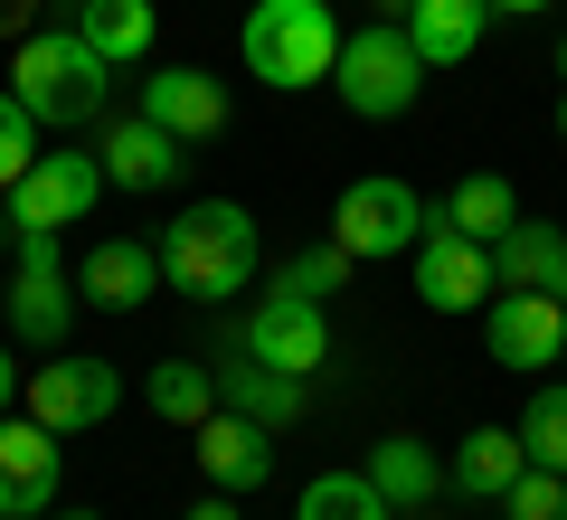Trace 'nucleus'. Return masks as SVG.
I'll list each match as a JSON object with an SVG mask.
<instances>
[{"label": "nucleus", "instance_id": "1", "mask_svg": "<svg viewBox=\"0 0 567 520\" xmlns=\"http://www.w3.org/2000/svg\"><path fill=\"white\" fill-rule=\"evenodd\" d=\"M152 256H162V284L189 303H237L246 284H256V218H246L237 200H199L181 208V218L152 237Z\"/></svg>", "mask_w": 567, "mask_h": 520}, {"label": "nucleus", "instance_id": "2", "mask_svg": "<svg viewBox=\"0 0 567 520\" xmlns=\"http://www.w3.org/2000/svg\"><path fill=\"white\" fill-rule=\"evenodd\" d=\"M237 48L246 77H265L275 95H303V85H331L341 67V20H331V0H256Z\"/></svg>", "mask_w": 567, "mask_h": 520}, {"label": "nucleus", "instance_id": "3", "mask_svg": "<svg viewBox=\"0 0 567 520\" xmlns=\"http://www.w3.org/2000/svg\"><path fill=\"white\" fill-rule=\"evenodd\" d=\"M104 85H114V67H104L76 29H29L20 58H10V95L39 114V133H76V123H95L104 114Z\"/></svg>", "mask_w": 567, "mask_h": 520}, {"label": "nucleus", "instance_id": "4", "mask_svg": "<svg viewBox=\"0 0 567 520\" xmlns=\"http://www.w3.org/2000/svg\"><path fill=\"white\" fill-rule=\"evenodd\" d=\"M331 95L350 104L360 123H398L406 104L425 95V58L398 20H369L360 39H341V67H331Z\"/></svg>", "mask_w": 567, "mask_h": 520}, {"label": "nucleus", "instance_id": "5", "mask_svg": "<svg viewBox=\"0 0 567 520\" xmlns=\"http://www.w3.org/2000/svg\"><path fill=\"white\" fill-rule=\"evenodd\" d=\"M20 398H29V417H39L48 436H85V426H104L123 407V369L95 360V350H48L20 379Z\"/></svg>", "mask_w": 567, "mask_h": 520}, {"label": "nucleus", "instance_id": "6", "mask_svg": "<svg viewBox=\"0 0 567 520\" xmlns=\"http://www.w3.org/2000/svg\"><path fill=\"white\" fill-rule=\"evenodd\" d=\"M76 275L58 265V227H20L10 246V332L39 340V350H66V322H76Z\"/></svg>", "mask_w": 567, "mask_h": 520}, {"label": "nucleus", "instance_id": "7", "mask_svg": "<svg viewBox=\"0 0 567 520\" xmlns=\"http://www.w3.org/2000/svg\"><path fill=\"white\" fill-rule=\"evenodd\" d=\"M425 237V200L406 181H350L341 208H331V246L350 265H379V256H416Z\"/></svg>", "mask_w": 567, "mask_h": 520}, {"label": "nucleus", "instance_id": "8", "mask_svg": "<svg viewBox=\"0 0 567 520\" xmlns=\"http://www.w3.org/2000/svg\"><path fill=\"white\" fill-rule=\"evenodd\" d=\"M237 350L265 360V369H284V379H312V369H331V313L322 303H293V294H265L237 322Z\"/></svg>", "mask_w": 567, "mask_h": 520}, {"label": "nucleus", "instance_id": "9", "mask_svg": "<svg viewBox=\"0 0 567 520\" xmlns=\"http://www.w3.org/2000/svg\"><path fill=\"white\" fill-rule=\"evenodd\" d=\"M104 200V161L95 152H39L10 181V227H76Z\"/></svg>", "mask_w": 567, "mask_h": 520}, {"label": "nucleus", "instance_id": "10", "mask_svg": "<svg viewBox=\"0 0 567 520\" xmlns=\"http://www.w3.org/2000/svg\"><path fill=\"white\" fill-rule=\"evenodd\" d=\"M483 350H492L502 369H520V379L558 369V350H567V303H558V294H492V303H483Z\"/></svg>", "mask_w": 567, "mask_h": 520}, {"label": "nucleus", "instance_id": "11", "mask_svg": "<svg viewBox=\"0 0 567 520\" xmlns=\"http://www.w3.org/2000/svg\"><path fill=\"white\" fill-rule=\"evenodd\" d=\"M416 303H435V313H483L502 284H492V246H473V237H454L445 218H425V237H416Z\"/></svg>", "mask_w": 567, "mask_h": 520}, {"label": "nucleus", "instance_id": "12", "mask_svg": "<svg viewBox=\"0 0 567 520\" xmlns=\"http://www.w3.org/2000/svg\"><path fill=\"white\" fill-rule=\"evenodd\" d=\"M58 511V436L39 417H0V520Z\"/></svg>", "mask_w": 567, "mask_h": 520}, {"label": "nucleus", "instance_id": "13", "mask_svg": "<svg viewBox=\"0 0 567 520\" xmlns=\"http://www.w3.org/2000/svg\"><path fill=\"white\" fill-rule=\"evenodd\" d=\"M95 161H104V190H181L189 142H171L152 114H123V123H104Z\"/></svg>", "mask_w": 567, "mask_h": 520}, {"label": "nucleus", "instance_id": "14", "mask_svg": "<svg viewBox=\"0 0 567 520\" xmlns=\"http://www.w3.org/2000/svg\"><path fill=\"white\" fill-rule=\"evenodd\" d=\"M133 114H152L171 142H208V133H227V85L208 67H152Z\"/></svg>", "mask_w": 567, "mask_h": 520}, {"label": "nucleus", "instance_id": "15", "mask_svg": "<svg viewBox=\"0 0 567 520\" xmlns=\"http://www.w3.org/2000/svg\"><path fill=\"white\" fill-rule=\"evenodd\" d=\"M199 436V473H208V492H256L265 473H275V426H256V417H237V407H218L208 426H189Z\"/></svg>", "mask_w": 567, "mask_h": 520}, {"label": "nucleus", "instance_id": "16", "mask_svg": "<svg viewBox=\"0 0 567 520\" xmlns=\"http://www.w3.org/2000/svg\"><path fill=\"white\" fill-rule=\"evenodd\" d=\"M152 284H162V256L142 237H104L95 256L76 265V303L85 313H133V303H152Z\"/></svg>", "mask_w": 567, "mask_h": 520}, {"label": "nucleus", "instance_id": "17", "mask_svg": "<svg viewBox=\"0 0 567 520\" xmlns=\"http://www.w3.org/2000/svg\"><path fill=\"white\" fill-rule=\"evenodd\" d=\"M398 29L416 39L425 77H435V67H464L473 48H483V29H492V0H416V10H406Z\"/></svg>", "mask_w": 567, "mask_h": 520}, {"label": "nucleus", "instance_id": "18", "mask_svg": "<svg viewBox=\"0 0 567 520\" xmlns=\"http://www.w3.org/2000/svg\"><path fill=\"white\" fill-rule=\"evenodd\" d=\"M218 407H237V417H256V426H275V436H284V426L303 417V379H284V369L227 350V360H218Z\"/></svg>", "mask_w": 567, "mask_h": 520}, {"label": "nucleus", "instance_id": "19", "mask_svg": "<svg viewBox=\"0 0 567 520\" xmlns=\"http://www.w3.org/2000/svg\"><path fill=\"white\" fill-rule=\"evenodd\" d=\"M76 39L95 48L104 67H142L152 39H162V10H152V0H76Z\"/></svg>", "mask_w": 567, "mask_h": 520}, {"label": "nucleus", "instance_id": "20", "mask_svg": "<svg viewBox=\"0 0 567 520\" xmlns=\"http://www.w3.org/2000/svg\"><path fill=\"white\" fill-rule=\"evenodd\" d=\"M369 482H379L388 511H425L435 482H445V463H435V445H416V436H379L369 445Z\"/></svg>", "mask_w": 567, "mask_h": 520}, {"label": "nucleus", "instance_id": "21", "mask_svg": "<svg viewBox=\"0 0 567 520\" xmlns=\"http://www.w3.org/2000/svg\"><path fill=\"white\" fill-rule=\"evenodd\" d=\"M520 436H511V426H473L464 445H454V463H445V482L454 492H473V501H502L511 482H520Z\"/></svg>", "mask_w": 567, "mask_h": 520}, {"label": "nucleus", "instance_id": "22", "mask_svg": "<svg viewBox=\"0 0 567 520\" xmlns=\"http://www.w3.org/2000/svg\"><path fill=\"white\" fill-rule=\"evenodd\" d=\"M511 218H520V200H511L502 171H464V181H454V200H445V227H454V237H473V246H492Z\"/></svg>", "mask_w": 567, "mask_h": 520}, {"label": "nucleus", "instance_id": "23", "mask_svg": "<svg viewBox=\"0 0 567 520\" xmlns=\"http://www.w3.org/2000/svg\"><path fill=\"white\" fill-rule=\"evenodd\" d=\"M142 398H152V417H171V426H208V417H218V369L162 360L152 379H142Z\"/></svg>", "mask_w": 567, "mask_h": 520}, {"label": "nucleus", "instance_id": "24", "mask_svg": "<svg viewBox=\"0 0 567 520\" xmlns=\"http://www.w3.org/2000/svg\"><path fill=\"white\" fill-rule=\"evenodd\" d=\"M293 520H398V511L379 501L369 473H312L303 501H293Z\"/></svg>", "mask_w": 567, "mask_h": 520}, {"label": "nucleus", "instance_id": "25", "mask_svg": "<svg viewBox=\"0 0 567 520\" xmlns=\"http://www.w3.org/2000/svg\"><path fill=\"white\" fill-rule=\"evenodd\" d=\"M341 284H350V256L341 246H293V256L275 265V284H265V294H293V303H341Z\"/></svg>", "mask_w": 567, "mask_h": 520}, {"label": "nucleus", "instance_id": "26", "mask_svg": "<svg viewBox=\"0 0 567 520\" xmlns=\"http://www.w3.org/2000/svg\"><path fill=\"white\" fill-rule=\"evenodd\" d=\"M520 455L548 463V473H567V379L529 388V407H520Z\"/></svg>", "mask_w": 567, "mask_h": 520}, {"label": "nucleus", "instance_id": "27", "mask_svg": "<svg viewBox=\"0 0 567 520\" xmlns=\"http://www.w3.org/2000/svg\"><path fill=\"white\" fill-rule=\"evenodd\" d=\"M502 520H567V473H548V463H520V482L502 492Z\"/></svg>", "mask_w": 567, "mask_h": 520}, {"label": "nucleus", "instance_id": "28", "mask_svg": "<svg viewBox=\"0 0 567 520\" xmlns=\"http://www.w3.org/2000/svg\"><path fill=\"white\" fill-rule=\"evenodd\" d=\"M39 152H48V142H39V114H29V104L10 95V85H0V190L20 181V171H29Z\"/></svg>", "mask_w": 567, "mask_h": 520}, {"label": "nucleus", "instance_id": "29", "mask_svg": "<svg viewBox=\"0 0 567 520\" xmlns=\"http://www.w3.org/2000/svg\"><path fill=\"white\" fill-rule=\"evenodd\" d=\"M29 20H39V0H0V39H29Z\"/></svg>", "mask_w": 567, "mask_h": 520}, {"label": "nucleus", "instance_id": "30", "mask_svg": "<svg viewBox=\"0 0 567 520\" xmlns=\"http://www.w3.org/2000/svg\"><path fill=\"white\" fill-rule=\"evenodd\" d=\"M189 520H237V501H227V492H208V501H199Z\"/></svg>", "mask_w": 567, "mask_h": 520}, {"label": "nucleus", "instance_id": "31", "mask_svg": "<svg viewBox=\"0 0 567 520\" xmlns=\"http://www.w3.org/2000/svg\"><path fill=\"white\" fill-rule=\"evenodd\" d=\"M20 398V360H10V350H0V407Z\"/></svg>", "mask_w": 567, "mask_h": 520}, {"label": "nucleus", "instance_id": "32", "mask_svg": "<svg viewBox=\"0 0 567 520\" xmlns=\"http://www.w3.org/2000/svg\"><path fill=\"white\" fill-rule=\"evenodd\" d=\"M492 10H502V20H539L548 0H492Z\"/></svg>", "mask_w": 567, "mask_h": 520}, {"label": "nucleus", "instance_id": "33", "mask_svg": "<svg viewBox=\"0 0 567 520\" xmlns=\"http://www.w3.org/2000/svg\"><path fill=\"white\" fill-rule=\"evenodd\" d=\"M10 246H20V227H10V190H0V265H10Z\"/></svg>", "mask_w": 567, "mask_h": 520}, {"label": "nucleus", "instance_id": "34", "mask_svg": "<svg viewBox=\"0 0 567 520\" xmlns=\"http://www.w3.org/2000/svg\"><path fill=\"white\" fill-rule=\"evenodd\" d=\"M369 10H379V20H406V10H416V0H369Z\"/></svg>", "mask_w": 567, "mask_h": 520}, {"label": "nucleus", "instance_id": "35", "mask_svg": "<svg viewBox=\"0 0 567 520\" xmlns=\"http://www.w3.org/2000/svg\"><path fill=\"white\" fill-rule=\"evenodd\" d=\"M48 520H95V511H48Z\"/></svg>", "mask_w": 567, "mask_h": 520}, {"label": "nucleus", "instance_id": "36", "mask_svg": "<svg viewBox=\"0 0 567 520\" xmlns=\"http://www.w3.org/2000/svg\"><path fill=\"white\" fill-rule=\"evenodd\" d=\"M558 142H567V95H558Z\"/></svg>", "mask_w": 567, "mask_h": 520}, {"label": "nucleus", "instance_id": "37", "mask_svg": "<svg viewBox=\"0 0 567 520\" xmlns=\"http://www.w3.org/2000/svg\"><path fill=\"white\" fill-rule=\"evenodd\" d=\"M558 67H567V39H558Z\"/></svg>", "mask_w": 567, "mask_h": 520}, {"label": "nucleus", "instance_id": "38", "mask_svg": "<svg viewBox=\"0 0 567 520\" xmlns=\"http://www.w3.org/2000/svg\"><path fill=\"white\" fill-rule=\"evenodd\" d=\"M558 369H567V350H558Z\"/></svg>", "mask_w": 567, "mask_h": 520}]
</instances>
